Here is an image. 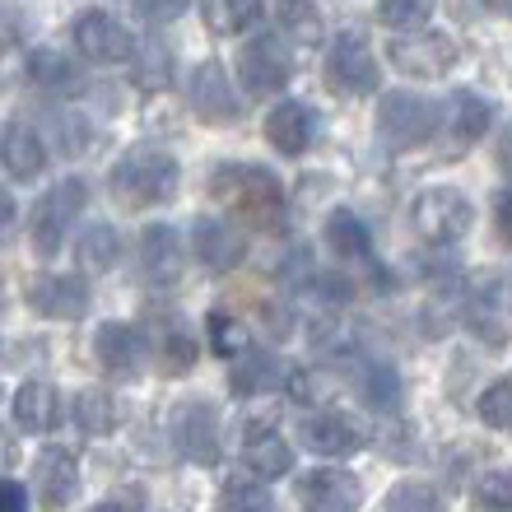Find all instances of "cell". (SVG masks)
<instances>
[{"label":"cell","mask_w":512,"mask_h":512,"mask_svg":"<svg viewBox=\"0 0 512 512\" xmlns=\"http://www.w3.org/2000/svg\"><path fill=\"white\" fill-rule=\"evenodd\" d=\"M210 196L243 215L252 229H284V187L280 177L252 163H224L210 173Z\"/></svg>","instance_id":"1"},{"label":"cell","mask_w":512,"mask_h":512,"mask_svg":"<svg viewBox=\"0 0 512 512\" xmlns=\"http://www.w3.org/2000/svg\"><path fill=\"white\" fill-rule=\"evenodd\" d=\"M112 196L131 210H149V205H168L182 187V168H177L173 154L163 149H131L112 163Z\"/></svg>","instance_id":"2"},{"label":"cell","mask_w":512,"mask_h":512,"mask_svg":"<svg viewBox=\"0 0 512 512\" xmlns=\"http://www.w3.org/2000/svg\"><path fill=\"white\" fill-rule=\"evenodd\" d=\"M443 131V108L424 94L410 89H391L378 103V135L387 140V149H419L429 145L433 135Z\"/></svg>","instance_id":"3"},{"label":"cell","mask_w":512,"mask_h":512,"mask_svg":"<svg viewBox=\"0 0 512 512\" xmlns=\"http://www.w3.org/2000/svg\"><path fill=\"white\" fill-rule=\"evenodd\" d=\"M382 80L378 70V56L368 47L364 33H354V28H340L331 47H326V89L331 94H345V98H364L373 94Z\"/></svg>","instance_id":"4"},{"label":"cell","mask_w":512,"mask_h":512,"mask_svg":"<svg viewBox=\"0 0 512 512\" xmlns=\"http://www.w3.org/2000/svg\"><path fill=\"white\" fill-rule=\"evenodd\" d=\"M84 205H89V182H84V177L56 182V187L33 205V247H38V256H56L66 247V238H70V229H75V219H80Z\"/></svg>","instance_id":"5"},{"label":"cell","mask_w":512,"mask_h":512,"mask_svg":"<svg viewBox=\"0 0 512 512\" xmlns=\"http://www.w3.org/2000/svg\"><path fill=\"white\" fill-rule=\"evenodd\" d=\"M410 224H415V233L429 247H452V243H461L466 229L475 224V210L461 191L433 187V191H424V196H415V205H410Z\"/></svg>","instance_id":"6"},{"label":"cell","mask_w":512,"mask_h":512,"mask_svg":"<svg viewBox=\"0 0 512 512\" xmlns=\"http://www.w3.org/2000/svg\"><path fill=\"white\" fill-rule=\"evenodd\" d=\"M187 103L205 126H233L243 117V98L219 61H201L187 70Z\"/></svg>","instance_id":"7"},{"label":"cell","mask_w":512,"mask_h":512,"mask_svg":"<svg viewBox=\"0 0 512 512\" xmlns=\"http://www.w3.org/2000/svg\"><path fill=\"white\" fill-rule=\"evenodd\" d=\"M238 80H243L247 94H280L284 84L294 80V61H289V47L270 33H256L238 47Z\"/></svg>","instance_id":"8"},{"label":"cell","mask_w":512,"mask_h":512,"mask_svg":"<svg viewBox=\"0 0 512 512\" xmlns=\"http://www.w3.org/2000/svg\"><path fill=\"white\" fill-rule=\"evenodd\" d=\"M391 66L401 70V75H415V80H438L447 70L457 66V42L447 38V33H396L387 47Z\"/></svg>","instance_id":"9"},{"label":"cell","mask_w":512,"mask_h":512,"mask_svg":"<svg viewBox=\"0 0 512 512\" xmlns=\"http://www.w3.org/2000/svg\"><path fill=\"white\" fill-rule=\"evenodd\" d=\"M70 38H75L84 61H94V66H117V61H131L135 56L131 28L108 10H84L75 19V28H70Z\"/></svg>","instance_id":"10"},{"label":"cell","mask_w":512,"mask_h":512,"mask_svg":"<svg viewBox=\"0 0 512 512\" xmlns=\"http://www.w3.org/2000/svg\"><path fill=\"white\" fill-rule=\"evenodd\" d=\"M173 443L177 457L196 461V466H215L219 461V410L201 396L173 405Z\"/></svg>","instance_id":"11"},{"label":"cell","mask_w":512,"mask_h":512,"mask_svg":"<svg viewBox=\"0 0 512 512\" xmlns=\"http://www.w3.org/2000/svg\"><path fill=\"white\" fill-rule=\"evenodd\" d=\"M298 503L303 512H359L364 503V485L359 475L336 471V466H322V471L298 475Z\"/></svg>","instance_id":"12"},{"label":"cell","mask_w":512,"mask_h":512,"mask_svg":"<svg viewBox=\"0 0 512 512\" xmlns=\"http://www.w3.org/2000/svg\"><path fill=\"white\" fill-rule=\"evenodd\" d=\"M94 354H98V364H103V373H112V378H140V368L149 359V340L131 322H108V326H98Z\"/></svg>","instance_id":"13"},{"label":"cell","mask_w":512,"mask_h":512,"mask_svg":"<svg viewBox=\"0 0 512 512\" xmlns=\"http://www.w3.org/2000/svg\"><path fill=\"white\" fill-rule=\"evenodd\" d=\"M140 270L149 284H177L187 270V252H182V233L173 224H145L140 233Z\"/></svg>","instance_id":"14"},{"label":"cell","mask_w":512,"mask_h":512,"mask_svg":"<svg viewBox=\"0 0 512 512\" xmlns=\"http://www.w3.org/2000/svg\"><path fill=\"white\" fill-rule=\"evenodd\" d=\"M298 438H303V447L308 452H317V457H354L359 447H364V433L354 429L345 415H336V410H312V415L298 419Z\"/></svg>","instance_id":"15"},{"label":"cell","mask_w":512,"mask_h":512,"mask_svg":"<svg viewBox=\"0 0 512 512\" xmlns=\"http://www.w3.org/2000/svg\"><path fill=\"white\" fill-rule=\"evenodd\" d=\"M28 303L42 312V317H56V322H80L89 312V280L84 275H42L28 289Z\"/></svg>","instance_id":"16"},{"label":"cell","mask_w":512,"mask_h":512,"mask_svg":"<svg viewBox=\"0 0 512 512\" xmlns=\"http://www.w3.org/2000/svg\"><path fill=\"white\" fill-rule=\"evenodd\" d=\"M191 252L210 270H233L247 256V238L229 219H196L191 224Z\"/></svg>","instance_id":"17"},{"label":"cell","mask_w":512,"mask_h":512,"mask_svg":"<svg viewBox=\"0 0 512 512\" xmlns=\"http://www.w3.org/2000/svg\"><path fill=\"white\" fill-rule=\"evenodd\" d=\"M243 461H247V471H252L256 480H280V475L294 471V447L284 443L275 424L252 419V424L243 429Z\"/></svg>","instance_id":"18"},{"label":"cell","mask_w":512,"mask_h":512,"mask_svg":"<svg viewBox=\"0 0 512 512\" xmlns=\"http://www.w3.org/2000/svg\"><path fill=\"white\" fill-rule=\"evenodd\" d=\"M266 140L270 149H280V154H289V159H298V154H308L312 140H317V112L308 108V103H280V108L266 117Z\"/></svg>","instance_id":"19"},{"label":"cell","mask_w":512,"mask_h":512,"mask_svg":"<svg viewBox=\"0 0 512 512\" xmlns=\"http://www.w3.org/2000/svg\"><path fill=\"white\" fill-rule=\"evenodd\" d=\"M33 480H38V499L42 508H66L80 489V461L70 447H47L33 466Z\"/></svg>","instance_id":"20"},{"label":"cell","mask_w":512,"mask_h":512,"mask_svg":"<svg viewBox=\"0 0 512 512\" xmlns=\"http://www.w3.org/2000/svg\"><path fill=\"white\" fill-rule=\"evenodd\" d=\"M0 159H5V173L14 182H38L47 173V140L33 126L10 122L5 126V140H0Z\"/></svg>","instance_id":"21"},{"label":"cell","mask_w":512,"mask_h":512,"mask_svg":"<svg viewBox=\"0 0 512 512\" xmlns=\"http://www.w3.org/2000/svg\"><path fill=\"white\" fill-rule=\"evenodd\" d=\"M289 382V368H284V359L275 350H261V345H252V350L243 354V359H233L229 368V387L233 396H261V391H275Z\"/></svg>","instance_id":"22"},{"label":"cell","mask_w":512,"mask_h":512,"mask_svg":"<svg viewBox=\"0 0 512 512\" xmlns=\"http://www.w3.org/2000/svg\"><path fill=\"white\" fill-rule=\"evenodd\" d=\"M326 247L336 261H350V266H364L373 261V238H368V224L354 210H331L326 215V229H322Z\"/></svg>","instance_id":"23"},{"label":"cell","mask_w":512,"mask_h":512,"mask_svg":"<svg viewBox=\"0 0 512 512\" xmlns=\"http://www.w3.org/2000/svg\"><path fill=\"white\" fill-rule=\"evenodd\" d=\"M149 354H154V364L163 368V378H182L191 364H196V340L191 331L177 317H163L154 331H149Z\"/></svg>","instance_id":"24"},{"label":"cell","mask_w":512,"mask_h":512,"mask_svg":"<svg viewBox=\"0 0 512 512\" xmlns=\"http://www.w3.org/2000/svg\"><path fill=\"white\" fill-rule=\"evenodd\" d=\"M354 391H359V401H364L368 410H378V415L401 410V373H396L387 359H364V364L354 368Z\"/></svg>","instance_id":"25"},{"label":"cell","mask_w":512,"mask_h":512,"mask_svg":"<svg viewBox=\"0 0 512 512\" xmlns=\"http://www.w3.org/2000/svg\"><path fill=\"white\" fill-rule=\"evenodd\" d=\"M61 419V396L52 382H24L14 391V424L24 433H47Z\"/></svg>","instance_id":"26"},{"label":"cell","mask_w":512,"mask_h":512,"mask_svg":"<svg viewBox=\"0 0 512 512\" xmlns=\"http://www.w3.org/2000/svg\"><path fill=\"white\" fill-rule=\"evenodd\" d=\"M489 122H494V103L480 94H471V89H461V94H452V108H447V126H452V145L471 149L475 140H485Z\"/></svg>","instance_id":"27"},{"label":"cell","mask_w":512,"mask_h":512,"mask_svg":"<svg viewBox=\"0 0 512 512\" xmlns=\"http://www.w3.org/2000/svg\"><path fill=\"white\" fill-rule=\"evenodd\" d=\"M201 19L215 38H243V33H252V28L266 19V10H261L256 0H205Z\"/></svg>","instance_id":"28"},{"label":"cell","mask_w":512,"mask_h":512,"mask_svg":"<svg viewBox=\"0 0 512 512\" xmlns=\"http://www.w3.org/2000/svg\"><path fill=\"white\" fill-rule=\"evenodd\" d=\"M70 415H75V424H80L84 433L103 438V433H112L117 424H122V405H117V396H112V391L84 387V391H75V401H70Z\"/></svg>","instance_id":"29"},{"label":"cell","mask_w":512,"mask_h":512,"mask_svg":"<svg viewBox=\"0 0 512 512\" xmlns=\"http://www.w3.org/2000/svg\"><path fill=\"white\" fill-rule=\"evenodd\" d=\"M461 317H466V326H471L480 340H489V345H503V336H508V326H503V317H499V284L494 280H489L485 289H471V294H466Z\"/></svg>","instance_id":"30"},{"label":"cell","mask_w":512,"mask_h":512,"mask_svg":"<svg viewBox=\"0 0 512 512\" xmlns=\"http://www.w3.org/2000/svg\"><path fill=\"white\" fill-rule=\"evenodd\" d=\"M219 512H280L275 494L266 489V480L256 475H229L219 485Z\"/></svg>","instance_id":"31"},{"label":"cell","mask_w":512,"mask_h":512,"mask_svg":"<svg viewBox=\"0 0 512 512\" xmlns=\"http://www.w3.org/2000/svg\"><path fill=\"white\" fill-rule=\"evenodd\" d=\"M75 252H80V266L98 275V270H112L122 261V238H117L112 224H89V229L75 238Z\"/></svg>","instance_id":"32"},{"label":"cell","mask_w":512,"mask_h":512,"mask_svg":"<svg viewBox=\"0 0 512 512\" xmlns=\"http://www.w3.org/2000/svg\"><path fill=\"white\" fill-rule=\"evenodd\" d=\"M275 24H280V38L298 42V47H317V42L326 38L322 14L312 10V5H303V0H289V5H280V10H275Z\"/></svg>","instance_id":"33"},{"label":"cell","mask_w":512,"mask_h":512,"mask_svg":"<svg viewBox=\"0 0 512 512\" xmlns=\"http://www.w3.org/2000/svg\"><path fill=\"white\" fill-rule=\"evenodd\" d=\"M168 84H173V52L159 38H149L140 47V61H135V89L140 94H163Z\"/></svg>","instance_id":"34"},{"label":"cell","mask_w":512,"mask_h":512,"mask_svg":"<svg viewBox=\"0 0 512 512\" xmlns=\"http://www.w3.org/2000/svg\"><path fill=\"white\" fill-rule=\"evenodd\" d=\"M382 512H447V503H443V494L433 485H424V480H401V485H391Z\"/></svg>","instance_id":"35"},{"label":"cell","mask_w":512,"mask_h":512,"mask_svg":"<svg viewBox=\"0 0 512 512\" xmlns=\"http://www.w3.org/2000/svg\"><path fill=\"white\" fill-rule=\"evenodd\" d=\"M28 80L38 89H70L75 84V66L61 52H52V47H38V52H28Z\"/></svg>","instance_id":"36"},{"label":"cell","mask_w":512,"mask_h":512,"mask_svg":"<svg viewBox=\"0 0 512 512\" xmlns=\"http://www.w3.org/2000/svg\"><path fill=\"white\" fill-rule=\"evenodd\" d=\"M475 512H512V466L485 471L475 480Z\"/></svg>","instance_id":"37"},{"label":"cell","mask_w":512,"mask_h":512,"mask_svg":"<svg viewBox=\"0 0 512 512\" xmlns=\"http://www.w3.org/2000/svg\"><path fill=\"white\" fill-rule=\"evenodd\" d=\"M210 345L215 354H229V359H243L252 350V340H247V326L233 317V312H210Z\"/></svg>","instance_id":"38"},{"label":"cell","mask_w":512,"mask_h":512,"mask_svg":"<svg viewBox=\"0 0 512 512\" xmlns=\"http://www.w3.org/2000/svg\"><path fill=\"white\" fill-rule=\"evenodd\" d=\"M475 415H480L485 429H512V382L485 387V396L475 401Z\"/></svg>","instance_id":"39"},{"label":"cell","mask_w":512,"mask_h":512,"mask_svg":"<svg viewBox=\"0 0 512 512\" xmlns=\"http://www.w3.org/2000/svg\"><path fill=\"white\" fill-rule=\"evenodd\" d=\"M378 19L387 28H401V33H424V24L433 19V10L424 0H391V5H378Z\"/></svg>","instance_id":"40"},{"label":"cell","mask_w":512,"mask_h":512,"mask_svg":"<svg viewBox=\"0 0 512 512\" xmlns=\"http://www.w3.org/2000/svg\"><path fill=\"white\" fill-rule=\"evenodd\" d=\"M52 126H56V145H61V154H84V145H89V126H84L80 117L56 112Z\"/></svg>","instance_id":"41"},{"label":"cell","mask_w":512,"mask_h":512,"mask_svg":"<svg viewBox=\"0 0 512 512\" xmlns=\"http://www.w3.org/2000/svg\"><path fill=\"white\" fill-rule=\"evenodd\" d=\"M494 224H499L503 243H512V191H499V196H494Z\"/></svg>","instance_id":"42"},{"label":"cell","mask_w":512,"mask_h":512,"mask_svg":"<svg viewBox=\"0 0 512 512\" xmlns=\"http://www.w3.org/2000/svg\"><path fill=\"white\" fill-rule=\"evenodd\" d=\"M5 512H28V499H24V485H19V480H5Z\"/></svg>","instance_id":"43"},{"label":"cell","mask_w":512,"mask_h":512,"mask_svg":"<svg viewBox=\"0 0 512 512\" xmlns=\"http://www.w3.org/2000/svg\"><path fill=\"white\" fill-rule=\"evenodd\" d=\"M499 163H503V173L512 177V126H503V135H499Z\"/></svg>","instance_id":"44"},{"label":"cell","mask_w":512,"mask_h":512,"mask_svg":"<svg viewBox=\"0 0 512 512\" xmlns=\"http://www.w3.org/2000/svg\"><path fill=\"white\" fill-rule=\"evenodd\" d=\"M94 512H145V508H140L135 499H108V503H98Z\"/></svg>","instance_id":"45"}]
</instances>
